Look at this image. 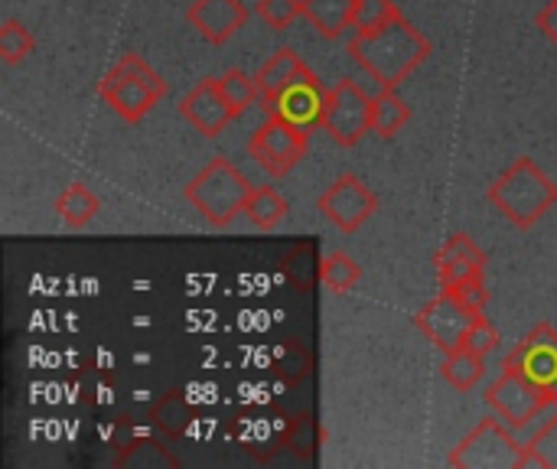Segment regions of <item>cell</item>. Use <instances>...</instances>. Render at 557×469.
Segmentation results:
<instances>
[{"instance_id": "1", "label": "cell", "mask_w": 557, "mask_h": 469, "mask_svg": "<svg viewBox=\"0 0 557 469\" xmlns=\"http://www.w3.org/2000/svg\"><path fill=\"white\" fill-rule=\"evenodd\" d=\"M431 39L405 16L398 13L379 29L356 33L349 39L352 62L379 85V88H398L411 72H418L431 59Z\"/></svg>"}, {"instance_id": "2", "label": "cell", "mask_w": 557, "mask_h": 469, "mask_svg": "<svg viewBox=\"0 0 557 469\" xmlns=\"http://www.w3.org/2000/svg\"><path fill=\"white\" fill-rule=\"evenodd\" d=\"M486 199L516 229L529 232L557 206V183L532 157H519L509 170H503L490 183Z\"/></svg>"}, {"instance_id": "3", "label": "cell", "mask_w": 557, "mask_h": 469, "mask_svg": "<svg viewBox=\"0 0 557 469\" xmlns=\"http://www.w3.org/2000/svg\"><path fill=\"white\" fill-rule=\"evenodd\" d=\"M255 186L251 180L228 160V157H212L186 186L183 196L186 202L209 222L212 229H228L238 215H245V206L251 199Z\"/></svg>"}, {"instance_id": "4", "label": "cell", "mask_w": 557, "mask_h": 469, "mask_svg": "<svg viewBox=\"0 0 557 469\" xmlns=\"http://www.w3.org/2000/svg\"><path fill=\"white\" fill-rule=\"evenodd\" d=\"M170 91L166 78L137 52H124L98 82V95L127 124H140Z\"/></svg>"}, {"instance_id": "5", "label": "cell", "mask_w": 557, "mask_h": 469, "mask_svg": "<svg viewBox=\"0 0 557 469\" xmlns=\"http://www.w3.org/2000/svg\"><path fill=\"white\" fill-rule=\"evenodd\" d=\"M483 402L490 405L493 415H499L519 437L529 434L535 424L542 428L552 415L557 411L555 398L548 388L535 385L532 379H525L522 372H509L503 369V375L486 385Z\"/></svg>"}, {"instance_id": "6", "label": "cell", "mask_w": 557, "mask_h": 469, "mask_svg": "<svg viewBox=\"0 0 557 469\" xmlns=\"http://www.w3.org/2000/svg\"><path fill=\"white\" fill-rule=\"evenodd\" d=\"M457 469H525V444L499 418H483L447 457Z\"/></svg>"}, {"instance_id": "7", "label": "cell", "mask_w": 557, "mask_h": 469, "mask_svg": "<svg viewBox=\"0 0 557 469\" xmlns=\"http://www.w3.org/2000/svg\"><path fill=\"white\" fill-rule=\"evenodd\" d=\"M310 150V127L294 124L290 118H284L281 111H268L264 124H258V131L248 140V153L251 160L268 173V176H287Z\"/></svg>"}, {"instance_id": "8", "label": "cell", "mask_w": 557, "mask_h": 469, "mask_svg": "<svg viewBox=\"0 0 557 469\" xmlns=\"http://www.w3.org/2000/svg\"><path fill=\"white\" fill-rule=\"evenodd\" d=\"M320 131H326L339 147H356L366 134H372V98L359 82L343 78L326 88Z\"/></svg>"}, {"instance_id": "9", "label": "cell", "mask_w": 557, "mask_h": 469, "mask_svg": "<svg viewBox=\"0 0 557 469\" xmlns=\"http://www.w3.org/2000/svg\"><path fill=\"white\" fill-rule=\"evenodd\" d=\"M317 212L339 232L352 235L359 232L375 212H379V196L366 186L362 176L343 173L336 176L317 199Z\"/></svg>"}, {"instance_id": "10", "label": "cell", "mask_w": 557, "mask_h": 469, "mask_svg": "<svg viewBox=\"0 0 557 469\" xmlns=\"http://www.w3.org/2000/svg\"><path fill=\"white\" fill-rule=\"evenodd\" d=\"M473 310L467 304H460L450 291H441L437 297H431L418 317H414V326L441 349V353H450L457 346H463V336L473 323Z\"/></svg>"}, {"instance_id": "11", "label": "cell", "mask_w": 557, "mask_h": 469, "mask_svg": "<svg viewBox=\"0 0 557 469\" xmlns=\"http://www.w3.org/2000/svg\"><path fill=\"white\" fill-rule=\"evenodd\" d=\"M503 369L509 372H522L525 379H532L535 385L548 388L557 382V330L552 323H539L506 359Z\"/></svg>"}, {"instance_id": "12", "label": "cell", "mask_w": 557, "mask_h": 469, "mask_svg": "<svg viewBox=\"0 0 557 469\" xmlns=\"http://www.w3.org/2000/svg\"><path fill=\"white\" fill-rule=\"evenodd\" d=\"M180 118L189 121L202 137H219L232 121H235V111L228 104V98L222 95V85L219 78H199L186 98L180 101Z\"/></svg>"}, {"instance_id": "13", "label": "cell", "mask_w": 557, "mask_h": 469, "mask_svg": "<svg viewBox=\"0 0 557 469\" xmlns=\"http://www.w3.org/2000/svg\"><path fill=\"white\" fill-rule=\"evenodd\" d=\"M189 26L212 46L228 42L248 23V7L242 0H193L186 10Z\"/></svg>"}, {"instance_id": "14", "label": "cell", "mask_w": 557, "mask_h": 469, "mask_svg": "<svg viewBox=\"0 0 557 469\" xmlns=\"http://www.w3.org/2000/svg\"><path fill=\"white\" fill-rule=\"evenodd\" d=\"M434 268H437L441 287L450 291V287H457L463 281L486 277V255H483V248L467 232H457L434 255Z\"/></svg>"}, {"instance_id": "15", "label": "cell", "mask_w": 557, "mask_h": 469, "mask_svg": "<svg viewBox=\"0 0 557 469\" xmlns=\"http://www.w3.org/2000/svg\"><path fill=\"white\" fill-rule=\"evenodd\" d=\"M323 98H326V88H323L320 75L307 65V69L297 75V82H294L268 111H281L284 118H290L294 124H304V127H320Z\"/></svg>"}, {"instance_id": "16", "label": "cell", "mask_w": 557, "mask_h": 469, "mask_svg": "<svg viewBox=\"0 0 557 469\" xmlns=\"http://www.w3.org/2000/svg\"><path fill=\"white\" fill-rule=\"evenodd\" d=\"M307 69V62L300 59V52L297 49H277L261 69H258V88H261V101L271 108L294 82H297V75Z\"/></svg>"}, {"instance_id": "17", "label": "cell", "mask_w": 557, "mask_h": 469, "mask_svg": "<svg viewBox=\"0 0 557 469\" xmlns=\"http://www.w3.org/2000/svg\"><path fill=\"white\" fill-rule=\"evenodd\" d=\"M441 379L457 392H473L486 379V356L473 353L470 346H457V349L444 353Z\"/></svg>"}, {"instance_id": "18", "label": "cell", "mask_w": 557, "mask_h": 469, "mask_svg": "<svg viewBox=\"0 0 557 469\" xmlns=\"http://www.w3.org/2000/svg\"><path fill=\"white\" fill-rule=\"evenodd\" d=\"M356 0H304V20L323 36L339 39L352 26Z\"/></svg>"}, {"instance_id": "19", "label": "cell", "mask_w": 557, "mask_h": 469, "mask_svg": "<svg viewBox=\"0 0 557 469\" xmlns=\"http://www.w3.org/2000/svg\"><path fill=\"white\" fill-rule=\"evenodd\" d=\"M52 209H55V215H59L69 229L78 232V229H85V225L95 222V215L101 212V199H98L85 183H69V186L55 196Z\"/></svg>"}, {"instance_id": "20", "label": "cell", "mask_w": 557, "mask_h": 469, "mask_svg": "<svg viewBox=\"0 0 557 469\" xmlns=\"http://www.w3.org/2000/svg\"><path fill=\"white\" fill-rule=\"evenodd\" d=\"M408 121H411V104L398 95V88H379V95L372 98V134L392 140L395 134H401Z\"/></svg>"}, {"instance_id": "21", "label": "cell", "mask_w": 557, "mask_h": 469, "mask_svg": "<svg viewBox=\"0 0 557 469\" xmlns=\"http://www.w3.org/2000/svg\"><path fill=\"white\" fill-rule=\"evenodd\" d=\"M287 212H290V202L271 186H255V193H251V199L245 206V215L261 232H274L287 219Z\"/></svg>"}, {"instance_id": "22", "label": "cell", "mask_w": 557, "mask_h": 469, "mask_svg": "<svg viewBox=\"0 0 557 469\" xmlns=\"http://www.w3.org/2000/svg\"><path fill=\"white\" fill-rule=\"evenodd\" d=\"M320 281L330 294H349L362 281V268L346 251H330L320 258Z\"/></svg>"}, {"instance_id": "23", "label": "cell", "mask_w": 557, "mask_h": 469, "mask_svg": "<svg viewBox=\"0 0 557 469\" xmlns=\"http://www.w3.org/2000/svg\"><path fill=\"white\" fill-rule=\"evenodd\" d=\"M219 85H222V95L228 98V104H232L235 118H238V114H245L255 101H261L258 78H255V75H248V72H242V69H228V72L219 78Z\"/></svg>"}, {"instance_id": "24", "label": "cell", "mask_w": 557, "mask_h": 469, "mask_svg": "<svg viewBox=\"0 0 557 469\" xmlns=\"http://www.w3.org/2000/svg\"><path fill=\"white\" fill-rule=\"evenodd\" d=\"M33 49H36V39L20 20L10 16L0 23V59H3V65H20L23 59L33 55Z\"/></svg>"}, {"instance_id": "25", "label": "cell", "mask_w": 557, "mask_h": 469, "mask_svg": "<svg viewBox=\"0 0 557 469\" xmlns=\"http://www.w3.org/2000/svg\"><path fill=\"white\" fill-rule=\"evenodd\" d=\"M557 469V411L529 437L525 444V469Z\"/></svg>"}, {"instance_id": "26", "label": "cell", "mask_w": 557, "mask_h": 469, "mask_svg": "<svg viewBox=\"0 0 557 469\" xmlns=\"http://www.w3.org/2000/svg\"><path fill=\"white\" fill-rule=\"evenodd\" d=\"M255 16L274 29V33H284L294 26L297 16H304V0H258L255 3Z\"/></svg>"}, {"instance_id": "27", "label": "cell", "mask_w": 557, "mask_h": 469, "mask_svg": "<svg viewBox=\"0 0 557 469\" xmlns=\"http://www.w3.org/2000/svg\"><path fill=\"white\" fill-rule=\"evenodd\" d=\"M153 421L160 424V431H163V434L180 437V434L189 428L193 415H189V405L183 402V395H180V392H170V395L153 408Z\"/></svg>"}, {"instance_id": "28", "label": "cell", "mask_w": 557, "mask_h": 469, "mask_svg": "<svg viewBox=\"0 0 557 469\" xmlns=\"http://www.w3.org/2000/svg\"><path fill=\"white\" fill-rule=\"evenodd\" d=\"M401 13V7L395 0H356V13H352V29L356 33H369L385 26L388 20H395Z\"/></svg>"}, {"instance_id": "29", "label": "cell", "mask_w": 557, "mask_h": 469, "mask_svg": "<svg viewBox=\"0 0 557 469\" xmlns=\"http://www.w3.org/2000/svg\"><path fill=\"white\" fill-rule=\"evenodd\" d=\"M463 346H470L480 356H490L499 346V330L490 323V317L476 313L473 323H470V330H467V336H463Z\"/></svg>"}, {"instance_id": "30", "label": "cell", "mask_w": 557, "mask_h": 469, "mask_svg": "<svg viewBox=\"0 0 557 469\" xmlns=\"http://www.w3.org/2000/svg\"><path fill=\"white\" fill-rule=\"evenodd\" d=\"M444 291V287H441ZM450 294L460 300V304H467L473 313H483L486 310V304H490V291H486V277H473V281H463V284H457V287H450Z\"/></svg>"}, {"instance_id": "31", "label": "cell", "mask_w": 557, "mask_h": 469, "mask_svg": "<svg viewBox=\"0 0 557 469\" xmlns=\"http://www.w3.org/2000/svg\"><path fill=\"white\" fill-rule=\"evenodd\" d=\"M535 26H539V33H542L548 42H557V0H548V3L539 10Z\"/></svg>"}, {"instance_id": "32", "label": "cell", "mask_w": 557, "mask_h": 469, "mask_svg": "<svg viewBox=\"0 0 557 469\" xmlns=\"http://www.w3.org/2000/svg\"><path fill=\"white\" fill-rule=\"evenodd\" d=\"M552 398H555V405H557V382L552 385Z\"/></svg>"}]
</instances>
